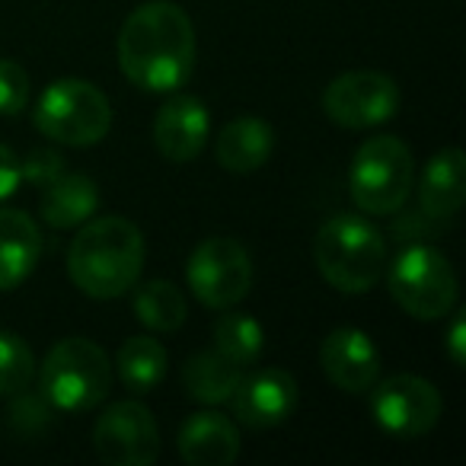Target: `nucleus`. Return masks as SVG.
Segmentation results:
<instances>
[{
    "mask_svg": "<svg viewBox=\"0 0 466 466\" xmlns=\"http://www.w3.org/2000/svg\"><path fill=\"white\" fill-rule=\"evenodd\" d=\"M188 291L211 310H230L253 288V259L247 247L230 237H208L186 262Z\"/></svg>",
    "mask_w": 466,
    "mask_h": 466,
    "instance_id": "nucleus-8",
    "label": "nucleus"
},
{
    "mask_svg": "<svg viewBox=\"0 0 466 466\" xmlns=\"http://www.w3.org/2000/svg\"><path fill=\"white\" fill-rule=\"evenodd\" d=\"M447 355H451L453 368H463V361H466V323H463L460 313L453 317L451 332H447Z\"/></svg>",
    "mask_w": 466,
    "mask_h": 466,
    "instance_id": "nucleus-29",
    "label": "nucleus"
},
{
    "mask_svg": "<svg viewBox=\"0 0 466 466\" xmlns=\"http://www.w3.org/2000/svg\"><path fill=\"white\" fill-rule=\"evenodd\" d=\"M243 377V368L230 364L218 351H198L186 361L182 368V387L195 402H208V406H220L233 396L237 383Z\"/></svg>",
    "mask_w": 466,
    "mask_h": 466,
    "instance_id": "nucleus-20",
    "label": "nucleus"
},
{
    "mask_svg": "<svg viewBox=\"0 0 466 466\" xmlns=\"http://www.w3.org/2000/svg\"><path fill=\"white\" fill-rule=\"evenodd\" d=\"M144 237L125 218L84 220L80 233L67 249V275L71 281L96 300H112L128 294L144 272Z\"/></svg>",
    "mask_w": 466,
    "mask_h": 466,
    "instance_id": "nucleus-2",
    "label": "nucleus"
},
{
    "mask_svg": "<svg viewBox=\"0 0 466 466\" xmlns=\"http://www.w3.org/2000/svg\"><path fill=\"white\" fill-rule=\"evenodd\" d=\"M319 364L332 387L345 390L351 396L368 393L380 377V351L374 339L355 326L332 329L319 345Z\"/></svg>",
    "mask_w": 466,
    "mask_h": 466,
    "instance_id": "nucleus-13",
    "label": "nucleus"
},
{
    "mask_svg": "<svg viewBox=\"0 0 466 466\" xmlns=\"http://www.w3.org/2000/svg\"><path fill=\"white\" fill-rule=\"evenodd\" d=\"M99 208V188L84 173H61L55 182L42 188L39 214L55 230H71L90 220Z\"/></svg>",
    "mask_w": 466,
    "mask_h": 466,
    "instance_id": "nucleus-19",
    "label": "nucleus"
},
{
    "mask_svg": "<svg viewBox=\"0 0 466 466\" xmlns=\"http://www.w3.org/2000/svg\"><path fill=\"white\" fill-rule=\"evenodd\" d=\"M42 253L39 224L26 211L0 208V291H14L33 275Z\"/></svg>",
    "mask_w": 466,
    "mask_h": 466,
    "instance_id": "nucleus-16",
    "label": "nucleus"
},
{
    "mask_svg": "<svg viewBox=\"0 0 466 466\" xmlns=\"http://www.w3.org/2000/svg\"><path fill=\"white\" fill-rule=\"evenodd\" d=\"M415 186V163L409 147L393 135H374L351 160L349 188L358 211L390 218L409 201Z\"/></svg>",
    "mask_w": 466,
    "mask_h": 466,
    "instance_id": "nucleus-6",
    "label": "nucleus"
},
{
    "mask_svg": "<svg viewBox=\"0 0 466 466\" xmlns=\"http://www.w3.org/2000/svg\"><path fill=\"white\" fill-rule=\"evenodd\" d=\"M33 122L39 135L65 147L99 144L112 128V106L96 84L80 77L55 80L35 99Z\"/></svg>",
    "mask_w": 466,
    "mask_h": 466,
    "instance_id": "nucleus-5",
    "label": "nucleus"
},
{
    "mask_svg": "<svg viewBox=\"0 0 466 466\" xmlns=\"http://www.w3.org/2000/svg\"><path fill=\"white\" fill-rule=\"evenodd\" d=\"M35 370H39V361L26 339L0 329V396L26 393L35 380Z\"/></svg>",
    "mask_w": 466,
    "mask_h": 466,
    "instance_id": "nucleus-24",
    "label": "nucleus"
},
{
    "mask_svg": "<svg viewBox=\"0 0 466 466\" xmlns=\"http://www.w3.org/2000/svg\"><path fill=\"white\" fill-rule=\"evenodd\" d=\"M167 349L154 336H131L116 355V370L131 393L144 396L157 390L167 377Z\"/></svg>",
    "mask_w": 466,
    "mask_h": 466,
    "instance_id": "nucleus-21",
    "label": "nucleus"
},
{
    "mask_svg": "<svg viewBox=\"0 0 466 466\" xmlns=\"http://www.w3.org/2000/svg\"><path fill=\"white\" fill-rule=\"evenodd\" d=\"M227 402L240 425L256 428V431L275 428L291 419V412L298 409V380L281 368L253 370V374L240 377Z\"/></svg>",
    "mask_w": 466,
    "mask_h": 466,
    "instance_id": "nucleus-12",
    "label": "nucleus"
},
{
    "mask_svg": "<svg viewBox=\"0 0 466 466\" xmlns=\"http://www.w3.org/2000/svg\"><path fill=\"white\" fill-rule=\"evenodd\" d=\"M466 157L460 147H444L425 163L419 179V205L428 218H453L466 198Z\"/></svg>",
    "mask_w": 466,
    "mask_h": 466,
    "instance_id": "nucleus-17",
    "label": "nucleus"
},
{
    "mask_svg": "<svg viewBox=\"0 0 466 466\" xmlns=\"http://www.w3.org/2000/svg\"><path fill=\"white\" fill-rule=\"evenodd\" d=\"M323 112L339 128H374L400 112V86L380 71L339 74L323 93Z\"/></svg>",
    "mask_w": 466,
    "mask_h": 466,
    "instance_id": "nucleus-10",
    "label": "nucleus"
},
{
    "mask_svg": "<svg viewBox=\"0 0 466 466\" xmlns=\"http://www.w3.org/2000/svg\"><path fill=\"white\" fill-rule=\"evenodd\" d=\"M275 150V131L262 118H233L214 141V157L230 173H256L268 163Z\"/></svg>",
    "mask_w": 466,
    "mask_h": 466,
    "instance_id": "nucleus-18",
    "label": "nucleus"
},
{
    "mask_svg": "<svg viewBox=\"0 0 466 466\" xmlns=\"http://www.w3.org/2000/svg\"><path fill=\"white\" fill-rule=\"evenodd\" d=\"M390 298L415 319H444L457 307V275L441 249L409 247L387 275Z\"/></svg>",
    "mask_w": 466,
    "mask_h": 466,
    "instance_id": "nucleus-7",
    "label": "nucleus"
},
{
    "mask_svg": "<svg viewBox=\"0 0 466 466\" xmlns=\"http://www.w3.org/2000/svg\"><path fill=\"white\" fill-rule=\"evenodd\" d=\"M195 26L173 0H147L118 29V67L135 86L173 93L192 77Z\"/></svg>",
    "mask_w": 466,
    "mask_h": 466,
    "instance_id": "nucleus-1",
    "label": "nucleus"
},
{
    "mask_svg": "<svg viewBox=\"0 0 466 466\" xmlns=\"http://www.w3.org/2000/svg\"><path fill=\"white\" fill-rule=\"evenodd\" d=\"M266 349V329L249 313H220L214 323V351L237 368H253Z\"/></svg>",
    "mask_w": 466,
    "mask_h": 466,
    "instance_id": "nucleus-22",
    "label": "nucleus"
},
{
    "mask_svg": "<svg viewBox=\"0 0 466 466\" xmlns=\"http://www.w3.org/2000/svg\"><path fill=\"white\" fill-rule=\"evenodd\" d=\"M93 447L109 466H150L160 457V428L144 402H112L93 425Z\"/></svg>",
    "mask_w": 466,
    "mask_h": 466,
    "instance_id": "nucleus-11",
    "label": "nucleus"
},
{
    "mask_svg": "<svg viewBox=\"0 0 466 466\" xmlns=\"http://www.w3.org/2000/svg\"><path fill=\"white\" fill-rule=\"evenodd\" d=\"M61 173H65V157L52 147H35L20 160V176L29 186L46 188L48 182H55Z\"/></svg>",
    "mask_w": 466,
    "mask_h": 466,
    "instance_id": "nucleus-26",
    "label": "nucleus"
},
{
    "mask_svg": "<svg viewBox=\"0 0 466 466\" xmlns=\"http://www.w3.org/2000/svg\"><path fill=\"white\" fill-rule=\"evenodd\" d=\"M176 451L192 466H227L240 453V434L230 415L224 412H195L179 425Z\"/></svg>",
    "mask_w": 466,
    "mask_h": 466,
    "instance_id": "nucleus-15",
    "label": "nucleus"
},
{
    "mask_svg": "<svg viewBox=\"0 0 466 466\" xmlns=\"http://www.w3.org/2000/svg\"><path fill=\"white\" fill-rule=\"evenodd\" d=\"M16 396H20V400L10 409V425L20 428L23 434H35L48 421L52 402H48L46 396H23V393H16Z\"/></svg>",
    "mask_w": 466,
    "mask_h": 466,
    "instance_id": "nucleus-27",
    "label": "nucleus"
},
{
    "mask_svg": "<svg viewBox=\"0 0 466 466\" xmlns=\"http://www.w3.org/2000/svg\"><path fill=\"white\" fill-rule=\"evenodd\" d=\"M23 176H20V157L7 147V144H0V201L10 198V195L20 188Z\"/></svg>",
    "mask_w": 466,
    "mask_h": 466,
    "instance_id": "nucleus-28",
    "label": "nucleus"
},
{
    "mask_svg": "<svg viewBox=\"0 0 466 466\" xmlns=\"http://www.w3.org/2000/svg\"><path fill=\"white\" fill-rule=\"evenodd\" d=\"M211 116L192 93H176L154 118V144L169 163H192L208 147Z\"/></svg>",
    "mask_w": 466,
    "mask_h": 466,
    "instance_id": "nucleus-14",
    "label": "nucleus"
},
{
    "mask_svg": "<svg viewBox=\"0 0 466 466\" xmlns=\"http://www.w3.org/2000/svg\"><path fill=\"white\" fill-rule=\"evenodd\" d=\"M319 275L342 294H368L387 272V240L364 214H336L313 237Z\"/></svg>",
    "mask_w": 466,
    "mask_h": 466,
    "instance_id": "nucleus-3",
    "label": "nucleus"
},
{
    "mask_svg": "<svg viewBox=\"0 0 466 466\" xmlns=\"http://www.w3.org/2000/svg\"><path fill=\"white\" fill-rule=\"evenodd\" d=\"M370 393V415L377 428L390 438L415 441L428 434L441 421L444 402L431 380L415 374H396L374 383Z\"/></svg>",
    "mask_w": 466,
    "mask_h": 466,
    "instance_id": "nucleus-9",
    "label": "nucleus"
},
{
    "mask_svg": "<svg viewBox=\"0 0 466 466\" xmlns=\"http://www.w3.org/2000/svg\"><path fill=\"white\" fill-rule=\"evenodd\" d=\"M131 310L154 332H176L188 317L182 291L173 281H160V279L137 288L135 298H131Z\"/></svg>",
    "mask_w": 466,
    "mask_h": 466,
    "instance_id": "nucleus-23",
    "label": "nucleus"
},
{
    "mask_svg": "<svg viewBox=\"0 0 466 466\" xmlns=\"http://www.w3.org/2000/svg\"><path fill=\"white\" fill-rule=\"evenodd\" d=\"M29 74L14 58H0V116H20L29 106Z\"/></svg>",
    "mask_w": 466,
    "mask_h": 466,
    "instance_id": "nucleus-25",
    "label": "nucleus"
},
{
    "mask_svg": "<svg viewBox=\"0 0 466 466\" xmlns=\"http://www.w3.org/2000/svg\"><path fill=\"white\" fill-rule=\"evenodd\" d=\"M35 377H39V390L52 402V409L77 415L96 409L109 396L112 364L96 342L71 336L52 345Z\"/></svg>",
    "mask_w": 466,
    "mask_h": 466,
    "instance_id": "nucleus-4",
    "label": "nucleus"
}]
</instances>
